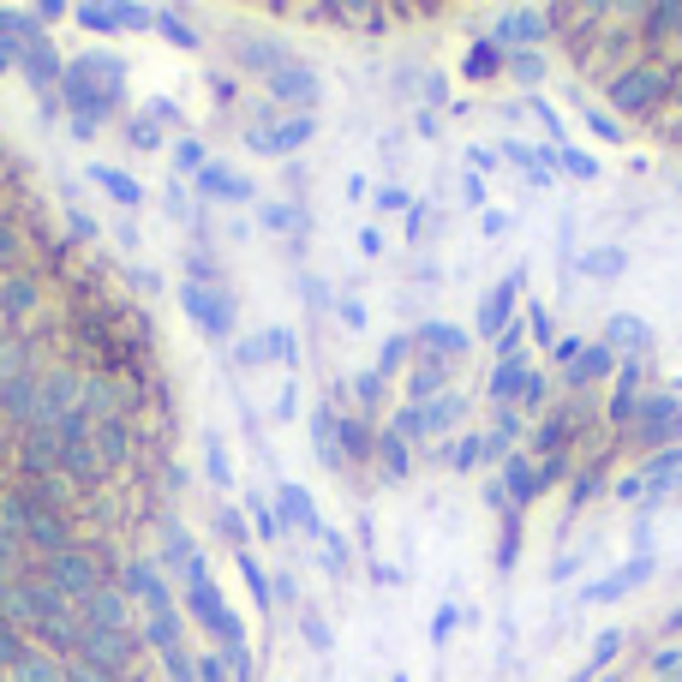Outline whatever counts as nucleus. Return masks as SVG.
<instances>
[{"mask_svg":"<svg viewBox=\"0 0 682 682\" xmlns=\"http://www.w3.org/2000/svg\"><path fill=\"white\" fill-rule=\"evenodd\" d=\"M664 634H671V641H682V604H676L671 617H664Z\"/></svg>","mask_w":682,"mask_h":682,"instance_id":"61","label":"nucleus"},{"mask_svg":"<svg viewBox=\"0 0 682 682\" xmlns=\"http://www.w3.org/2000/svg\"><path fill=\"white\" fill-rule=\"evenodd\" d=\"M192 592H186V611H192V622H198L204 634H216L221 647H246V622L228 611V599L216 592V581H210V569H204V557L192 562Z\"/></svg>","mask_w":682,"mask_h":682,"instance_id":"2","label":"nucleus"},{"mask_svg":"<svg viewBox=\"0 0 682 682\" xmlns=\"http://www.w3.org/2000/svg\"><path fill=\"white\" fill-rule=\"evenodd\" d=\"M652 72H622V79H617V91H611V102H617V108H647V96H652Z\"/></svg>","mask_w":682,"mask_h":682,"instance_id":"31","label":"nucleus"},{"mask_svg":"<svg viewBox=\"0 0 682 682\" xmlns=\"http://www.w3.org/2000/svg\"><path fill=\"white\" fill-rule=\"evenodd\" d=\"M521 323L533 330V341H539L545 353L557 348V335H551V311H545V300H527V306H521Z\"/></svg>","mask_w":682,"mask_h":682,"instance_id":"38","label":"nucleus"},{"mask_svg":"<svg viewBox=\"0 0 682 682\" xmlns=\"http://www.w3.org/2000/svg\"><path fill=\"white\" fill-rule=\"evenodd\" d=\"M341 323H348V330H365V306L360 300H341Z\"/></svg>","mask_w":682,"mask_h":682,"instance_id":"56","label":"nucleus"},{"mask_svg":"<svg viewBox=\"0 0 682 682\" xmlns=\"http://www.w3.org/2000/svg\"><path fill=\"white\" fill-rule=\"evenodd\" d=\"M617 497H622V503H641V497H647V479H641V473H622V479H617Z\"/></svg>","mask_w":682,"mask_h":682,"instance_id":"52","label":"nucleus"},{"mask_svg":"<svg viewBox=\"0 0 682 682\" xmlns=\"http://www.w3.org/2000/svg\"><path fill=\"white\" fill-rule=\"evenodd\" d=\"M318 138V114H288V121H270V126H251L246 132V151L251 156H293Z\"/></svg>","mask_w":682,"mask_h":682,"instance_id":"6","label":"nucleus"},{"mask_svg":"<svg viewBox=\"0 0 682 682\" xmlns=\"http://www.w3.org/2000/svg\"><path fill=\"white\" fill-rule=\"evenodd\" d=\"M390 682H413V676H407V671H395V676H390Z\"/></svg>","mask_w":682,"mask_h":682,"instance_id":"62","label":"nucleus"},{"mask_svg":"<svg viewBox=\"0 0 682 682\" xmlns=\"http://www.w3.org/2000/svg\"><path fill=\"white\" fill-rule=\"evenodd\" d=\"M622 372V360L611 348H604V341H587L581 348V360L569 365V383H599V378H617Z\"/></svg>","mask_w":682,"mask_h":682,"instance_id":"18","label":"nucleus"},{"mask_svg":"<svg viewBox=\"0 0 682 682\" xmlns=\"http://www.w3.org/2000/svg\"><path fill=\"white\" fill-rule=\"evenodd\" d=\"M264 84H270V96H281V102H300V114H311V108H318V96H323V79L311 66H300V61L276 66Z\"/></svg>","mask_w":682,"mask_h":682,"instance_id":"12","label":"nucleus"},{"mask_svg":"<svg viewBox=\"0 0 682 682\" xmlns=\"http://www.w3.org/2000/svg\"><path fill=\"white\" fill-rule=\"evenodd\" d=\"M443 102H450V79H443V72H425V108H443Z\"/></svg>","mask_w":682,"mask_h":682,"instance_id":"47","label":"nucleus"},{"mask_svg":"<svg viewBox=\"0 0 682 682\" xmlns=\"http://www.w3.org/2000/svg\"><path fill=\"white\" fill-rule=\"evenodd\" d=\"M66 12H72L66 0H37V7H31V19H37V24H54V19H66Z\"/></svg>","mask_w":682,"mask_h":682,"instance_id":"51","label":"nucleus"},{"mask_svg":"<svg viewBox=\"0 0 682 682\" xmlns=\"http://www.w3.org/2000/svg\"><path fill=\"white\" fill-rule=\"evenodd\" d=\"M527 270H533V264H515L503 281H492V288H485L479 311H473V330H479L485 341H497L515 318H521V281H527Z\"/></svg>","mask_w":682,"mask_h":682,"instance_id":"4","label":"nucleus"},{"mask_svg":"<svg viewBox=\"0 0 682 682\" xmlns=\"http://www.w3.org/2000/svg\"><path fill=\"white\" fill-rule=\"evenodd\" d=\"M84 174H91V186H96V192H108V198L121 204V210H138V204H144V186L132 180L126 168H114V162H91Z\"/></svg>","mask_w":682,"mask_h":682,"instance_id":"15","label":"nucleus"},{"mask_svg":"<svg viewBox=\"0 0 682 682\" xmlns=\"http://www.w3.org/2000/svg\"><path fill=\"white\" fill-rule=\"evenodd\" d=\"M121 72H126V66H121V61H108V54H84V61L72 66L66 96L79 102V126H91V132H96V114L121 102Z\"/></svg>","mask_w":682,"mask_h":682,"instance_id":"1","label":"nucleus"},{"mask_svg":"<svg viewBox=\"0 0 682 682\" xmlns=\"http://www.w3.org/2000/svg\"><path fill=\"white\" fill-rule=\"evenodd\" d=\"M360 251H365V258H378V251H383V234H378V228H360Z\"/></svg>","mask_w":682,"mask_h":682,"instance_id":"60","label":"nucleus"},{"mask_svg":"<svg viewBox=\"0 0 682 682\" xmlns=\"http://www.w3.org/2000/svg\"><path fill=\"white\" fill-rule=\"evenodd\" d=\"M276 425H293V420H306V395H300V378H288L281 383V395H276V413H270Z\"/></svg>","mask_w":682,"mask_h":682,"instance_id":"36","label":"nucleus"},{"mask_svg":"<svg viewBox=\"0 0 682 682\" xmlns=\"http://www.w3.org/2000/svg\"><path fill=\"white\" fill-rule=\"evenodd\" d=\"M503 156H509V162L527 174L533 186H551V180H557V151H551V144H527V138H509V144H503Z\"/></svg>","mask_w":682,"mask_h":682,"instance_id":"14","label":"nucleus"},{"mask_svg":"<svg viewBox=\"0 0 682 682\" xmlns=\"http://www.w3.org/2000/svg\"><path fill=\"white\" fill-rule=\"evenodd\" d=\"M676 390H682V378H676Z\"/></svg>","mask_w":682,"mask_h":682,"instance_id":"64","label":"nucleus"},{"mask_svg":"<svg viewBox=\"0 0 682 682\" xmlns=\"http://www.w3.org/2000/svg\"><path fill=\"white\" fill-rule=\"evenodd\" d=\"M622 641H629V634H622V629H599V634H592V652H587V664H581V671L604 676V671H611V659L622 652Z\"/></svg>","mask_w":682,"mask_h":682,"instance_id":"28","label":"nucleus"},{"mask_svg":"<svg viewBox=\"0 0 682 682\" xmlns=\"http://www.w3.org/2000/svg\"><path fill=\"white\" fill-rule=\"evenodd\" d=\"M462 198L473 204V210L485 204V180H479V174H462Z\"/></svg>","mask_w":682,"mask_h":682,"instance_id":"55","label":"nucleus"},{"mask_svg":"<svg viewBox=\"0 0 682 682\" xmlns=\"http://www.w3.org/2000/svg\"><path fill=\"white\" fill-rule=\"evenodd\" d=\"M258 221L270 234H293V228H300V210H293L288 198H270V204H258Z\"/></svg>","mask_w":682,"mask_h":682,"instance_id":"34","label":"nucleus"},{"mask_svg":"<svg viewBox=\"0 0 682 682\" xmlns=\"http://www.w3.org/2000/svg\"><path fill=\"white\" fill-rule=\"evenodd\" d=\"M270 360H276V353H270V330H264V335H246L240 348H234V365H246V372H264Z\"/></svg>","mask_w":682,"mask_h":682,"instance_id":"33","label":"nucleus"},{"mask_svg":"<svg viewBox=\"0 0 682 682\" xmlns=\"http://www.w3.org/2000/svg\"><path fill=\"white\" fill-rule=\"evenodd\" d=\"M306 420H311V450H318V462L330 473H341V467H348V450H341V413L330 402H318Z\"/></svg>","mask_w":682,"mask_h":682,"instance_id":"13","label":"nucleus"},{"mask_svg":"<svg viewBox=\"0 0 682 682\" xmlns=\"http://www.w3.org/2000/svg\"><path fill=\"white\" fill-rule=\"evenodd\" d=\"M318 545H323V575H335V581H348V569H353V545L341 539L335 527H323V533H318Z\"/></svg>","mask_w":682,"mask_h":682,"instance_id":"26","label":"nucleus"},{"mask_svg":"<svg viewBox=\"0 0 682 682\" xmlns=\"http://www.w3.org/2000/svg\"><path fill=\"white\" fill-rule=\"evenodd\" d=\"M168 156H174V174H180V180H192V174H204V168H210V151H204L198 138H180Z\"/></svg>","mask_w":682,"mask_h":682,"instance_id":"32","label":"nucleus"},{"mask_svg":"<svg viewBox=\"0 0 682 682\" xmlns=\"http://www.w3.org/2000/svg\"><path fill=\"white\" fill-rule=\"evenodd\" d=\"M425 228H432V204L413 198V210H407V234H425Z\"/></svg>","mask_w":682,"mask_h":682,"instance_id":"53","label":"nucleus"},{"mask_svg":"<svg viewBox=\"0 0 682 682\" xmlns=\"http://www.w3.org/2000/svg\"><path fill=\"white\" fill-rule=\"evenodd\" d=\"M192 192L198 198H210V204H258V186H251V174H240V168H228V162H210L204 174H192Z\"/></svg>","mask_w":682,"mask_h":682,"instance_id":"9","label":"nucleus"},{"mask_svg":"<svg viewBox=\"0 0 682 682\" xmlns=\"http://www.w3.org/2000/svg\"><path fill=\"white\" fill-rule=\"evenodd\" d=\"M300 629H306V641L318 652H330V622H323L318 611H300Z\"/></svg>","mask_w":682,"mask_h":682,"instance_id":"46","label":"nucleus"},{"mask_svg":"<svg viewBox=\"0 0 682 682\" xmlns=\"http://www.w3.org/2000/svg\"><path fill=\"white\" fill-rule=\"evenodd\" d=\"M545 24H551V12H545V7H515V12H503V19H497L492 42L503 54H521V49H533V42L545 37Z\"/></svg>","mask_w":682,"mask_h":682,"instance_id":"10","label":"nucleus"},{"mask_svg":"<svg viewBox=\"0 0 682 682\" xmlns=\"http://www.w3.org/2000/svg\"><path fill=\"white\" fill-rule=\"evenodd\" d=\"M575 108H581V126H587L599 144H629V132L617 126V114H611V108H599V102L581 96V91H575Z\"/></svg>","mask_w":682,"mask_h":682,"instance_id":"22","label":"nucleus"},{"mask_svg":"<svg viewBox=\"0 0 682 682\" xmlns=\"http://www.w3.org/2000/svg\"><path fill=\"white\" fill-rule=\"evenodd\" d=\"M151 24H156V31H162V37H168V42H174V49H186V54H198V42H204V37H198V31H192V24L180 19V12H168V7H156V12H151Z\"/></svg>","mask_w":682,"mask_h":682,"instance_id":"27","label":"nucleus"},{"mask_svg":"<svg viewBox=\"0 0 682 682\" xmlns=\"http://www.w3.org/2000/svg\"><path fill=\"white\" fill-rule=\"evenodd\" d=\"M652 575H659V557H652V551H641V557L617 562L611 575H599V581H587L581 592H575V604H581V611H587V604H617V599H629L634 587H647Z\"/></svg>","mask_w":682,"mask_h":682,"instance_id":"5","label":"nucleus"},{"mask_svg":"<svg viewBox=\"0 0 682 682\" xmlns=\"http://www.w3.org/2000/svg\"><path fill=\"white\" fill-rule=\"evenodd\" d=\"M246 515H251V527H258L264 539H281V527H276V503L264 497V492H246Z\"/></svg>","mask_w":682,"mask_h":682,"instance_id":"39","label":"nucleus"},{"mask_svg":"<svg viewBox=\"0 0 682 682\" xmlns=\"http://www.w3.org/2000/svg\"><path fill=\"white\" fill-rule=\"evenodd\" d=\"M413 132H420V138H437V114L420 108V114H413Z\"/></svg>","mask_w":682,"mask_h":682,"instance_id":"58","label":"nucleus"},{"mask_svg":"<svg viewBox=\"0 0 682 682\" xmlns=\"http://www.w3.org/2000/svg\"><path fill=\"white\" fill-rule=\"evenodd\" d=\"M581 348H587L581 335H557V348H551V365H575V360H581Z\"/></svg>","mask_w":682,"mask_h":682,"instance_id":"48","label":"nucleus"},{"mask_svg":"<svg viewBox=\"0 0 682 682\" xmlns=\"http://www.w3.org/2000/svg\"><path fill=\"white\" fill-rule=\"evenodd\" d=\"M407 353H413V330H395V335H383V348H378V365H372V378H402L407 372Z\"/></svg>","mask_w":682,"mask_h":682,"instance_id":"23","label":"nucleus"},{"mask_svg":"<svg viewBox=\"0 0 682 682\" xmlns=\"http://www.w3.org/2000/svg\"><path fill=\"white\" fill-rule=\"evenodd\" d=\"M497 156H503V151H485V144H467V174H479V180H492V174H497Z\"/></svg>","mask_w":682,"mask_h":682,"instance_id":"45","label":"nucleus"},{"mask_svg":"<svg viewBox=\"0 0 682 682\" xmlns=\"http://www.w3.org/2000/svg\"><path fill=\"white\" fill-rule=\"evenodd\" d=\"M503 61H509V54H503L497 42L485 37V42H473V49H467L462 79H467V84H492V79H503Z\"/></svg>","mask_w":682,"mask_h":682,"instance_id":"19","label":"nucleus"},{"mask_svg":"<svg viewBox=\"0 0 682 682\" xmlns=\"http://www.w3.org/2000/svg\"><path fill=\"white\" fill-rule=\"evenodd\" d=\"M234 562H240V575H246V587H251V604H258V611H276V581L264 575V562L251 557L246 545H240V557H234Z\"/></svg>","mask_w":682,"mask_h":682,"instance_id":"24","label":"nucleus"},{"mask_svg":"<svg viewBox=\"0 0 682 682\" xmlns=\"http://www.w3.org/2000/svg\"><path fill=\"white\" fill-rule=\"evenodd\" d=\"M132 144H138V151H162V132L151 126V114H144V121H132Z\"/></svg>","mask_w":682,"mask_h":682,"instance_id":"50","label":"nucleus"},{"mask_svg":"<svg viewBox=\"0 0 682 682\" xmlns=\"http://www.w3.org/2000/svg\"><path fill=\"white\" fill-rule=\"evenodd\" d=\"M575 562H587V557H575V551H569V557H557V562H551V581H569Z\"/></svg>","mask_w":682,"mask_h":682,"instance_id":"59","label":"nucleus"},{"mask_svg":"<svg viewBox=\"0 0 682 682\" xmlns=\"http://www.w3.org/2000/svg\"><path fill=\"white\" fill-rule=\"evenodd\" d=\"M587 281H617L622 270H629V246H592L581 251V264H575Z\"/></svg>","mask_w":682,"mask_h":682,"instance_id":"20","label":"nucleus"},{"mask_svg":"<svg viewBox=\"0 0 682 682\" xmlns=\"http://www.w3.org/2000/svg\"><path fill=\"white\" fill-rule=\"evenodd\" d=\"M443 467H455V473H467V467H479V432H467V437H455L450 450H443Z\"/></svg>","mask_w":682,"mask_h":682,"instance_id":"42","label":"nucleus"},{"mask_svg":"<svg viewBox=\"0 0 682 682\" xmlns=\"http://www.w3.org/2000/svg\"><path fill=\"white\" fill-rule=\"evenodd\" d=\"M372 204H378V216H407L413 210V192L407 186H378Z\"/></svg>","mask_w":682,"mask_h":682,"instance_id":"44","label":"nucleus"},{"mask_svg":"<svg viewBox=\"0 0 682 682\" xmlns=\"http://www.w3.org/2000/svg\"><path fill=\"white\" fill-rule=\"evenodd\" d=\"M527 108H533V114H539V126H545V138H551V151H562V144H569V126H562V114H557V102H551V96H539V91H533V96H527Z\"/></svg>","mask_w":682,"mask_h":682,"instance_id":"29","label":"nucleus"},{"mask_svg":"<svg viewBox=\"0 0 682 682\" xmlns=\"http://www.w3.org/2000/svg\"><path fill=\"white\" fill-rule=\"evenodd\" d=\"M276 527L281 533H300V539H318L323 533V515H318V497L306 492V485H293V479H281L276 485Z\"/></svg>","mask_w":682,"mask_h":682,"instance_id":"7","label":"nucleus"},{"mask_svg":"<svg viewBox=\"0 0 682 682\" xmlns=\"http://www.w3.org/2000/svg\"><path fill=\"white\" fill-rule=\"evenodd\" d=\"M462 622H467V611H462V604H437V617H432V629H425V634H432V647L443 652V647H450V634H455V629H462Z\"/></svg>","mask_w":682,"mask_h":682,"instance_id":"40","label":"nucleus"},{"mask_svg":"<svg viewBox=\"0 0 682 682\" xmlns=\"http://www.w3.org/2000/svg\"><path fill=\"white\" fill-rule=\"evenodd\" d=\"M270 353H276V365L300 372V335H293L288 323H270Z\"/></svg>","mask_w":682,"mask_h":682,"instance_id":"37","label":"nucleus"},{"mask_svg":"<svg viewBox=\"0 0 682 682\" xmlns=\"http://www.w3.org/2000/svg\"><path fill=\"white\" fill-rule=\"evenodd\" d=\"M353 395H360L365 407H378V395H383V378H360V383H353Z\"/></svg>","mask_w":682,"mask_h":682,"instance_id":"54","label":"nucleus"},{"mask_svg":"<svg viewBox=\"0 0 682 682\" xmlns=\"http://www.w3.org/2000/svg\"><path fill=\"white\" fill-rule=\"evenodd\" d=\"M479 228H485V240H503V234L515 228V216H509V210H485V216H479Z\"/></svg>","mask_w":682,"mask_h":682,"instance_id":"49","label":"nucleus"},{"mask_svg":"<svg viewBox=\"0 0 682 682\" xmlns=\"http://www.w3.org/2000/svg\"><path fill=\"white\" fill-rule=\"evenodd\" d=\"M413 348H432L437 360H462L467 353V330H455V323H443V318H425L420 330H413Z\"/></svg>","mask_w":682,"mask_h":682,"instance_id":"16","label":"nucleus"},{"mask_svg":"<svg viewBox=\"0 0 682 682\" xmlns=\"http://www.w3.org/2000/svg\"><path fill=\"white\" fill-rule=\"evenodd\" d=\"M629 432L641 437V443H659V450L682 443V407H676V395H652V402H641V407H634V420H629Z\"/></svg>","mask_w":682,"mask_h":682,"instance_id":"8","label":"nucleus"},{"mask_svg":"<svg viewBox=\"0 0 682 682\" xmlns=\"http://www.w3.org/2000/svg\"><path fill=\"white\" fill-rule=\"evenodd\" d=\"M7 66H12V61H7V54H0V72H7Z\"/></svg>","mask_w":682,"mask_h":682,"instance_id":"63","label":"nucleus"},{"mask_svg":"<svg viewBox=\"0 0 682 682\" xmlns=\"http://www.w3.org/2000/svg\"><path fill=\"white\" fill-rule=\"evenodd\" d=\"M641 365H634V360H622V372H617V395H611V407H604V413H611V425H622V432H629V420H634V407H641V402H634V390H641Z\"/></svg>","mask_w":682,"mask_h":682,"instance_id":"21","label":"nucleus"},{"mask_svg":"<svg viewBox=\"0 0 682 682\" xmlns=\"http://www.w3.org/2000/svg\"><path fill=\"white\" fill-rule=\"evenodd\" d=\"M151 12L156 7H72V19L84 24V31H102V37H114V31H151Z\"/></svg>","mask_w":682,"mask_h":682,"instance_id":"11","label":"nucleus"},{"mask_svg":"<svg viewBox=\"0 0 682 682\" xmlns=\"http://www.w3.org/2000/svg\"><path fill=\"white\" fill-rule=\"evenodd\" d=\"M604 348L611 353H647L652 348V330H647V318L641 311H611V323H604Z\"/></svg>","mask_w":682,"mask_h":682,"instance_id":"17","label":"nucleus"},{"mask_svg":"<svg viewBox=\"0 0 682 682\" xmlns=\"http://www.w3.org/2000/svg\"><path fill=\"white\" fill-rule=\"evenodd\" d=\"M450 383V360H425L420 372H413V402H425L432 390H443Z\"/></svg>","mask_w":682,"mask_h":682,"instance_id":"41","label":"nucleus"},{"mask_svg":"<svg viewBox=\"0 0 682 682\" xmlns=\"http://www.w3.org/2000/svg\"><path fill=\"white\" fill-rule=\"evenodd\" d=\"M180 311L192 318V330L210 335V341H228L234 323H240V300H234L228 288H198V281L180 288Z\"/></svg>","mask_w":682,"mask_h":682,"instance_id":"3","label":"nucleus"},{"mask_svg":"<svg viewBox=\"0 0 682 682\" xmlns=\"http://www.w3.org/2000/svg\"><path fill=\"white\" fill-rule=\"evenodd\" d=\"M378 473H383L390 485H402L407 473H413V462H407V443L395 437V432H383V437H378Z\"/></svg>","mask_w":682,"mask_h":682,"instance_id":"25","label":"nucleus"},{"mask_svg":"<svg viewBox=\"0 0 682 682\" xmlns=\"http://www.w3.org/2000/svg\"><path fill=\"white\" fill-rule=\"evenodd\" d=\"M503 72H515V84H527V96H533V84L545 79V61L521 49V54H509V61H503Z\"/></svg>","mask_w":682,"mask_h":682,"instance_id":"43","label":"nucleus"},{"mask_svg":"<svg viewBox=\"0 0 682 682\" xmlns=\"http://www.w3.org/2000/svg\"><path fill=\"white\" fill-rule=\"evenodd\" d=\"M204 473H210V485H216V492H228V485H234L228 450H221V437H216V432H204Z\"/></svg>","mask_w":682,"mask_h":682,"instance_id":"30","label":"nucleus"},{"mask_svg":"<svg viewBox=\"0 0 682 682\" xmlns=\"http://www.w3.org/2000/svg\"><path fill=\"white\" fill-rule=\"evenodd\" d=\"M557 168L569 174V180H599V156L575 151V144H562V151H557Z\"/></svg>","mask_w":682,"mask_h":682,"instance_id":"35","label":"nucleus"},{"mask_svg":"<svg viewBox=\"0 0 682 682\" xmlns=\"http://www.w3.org/2000/svg\"><path fill=\"white\" fill-rule=\"evenodd\" d=\"M372 581H378V587H402L407 575H402V569H390V562H372Z\"/></svg>","mask_w":682,"mask_h":682,"instance_id":"57","label":"nucleus"}]
</instances>
